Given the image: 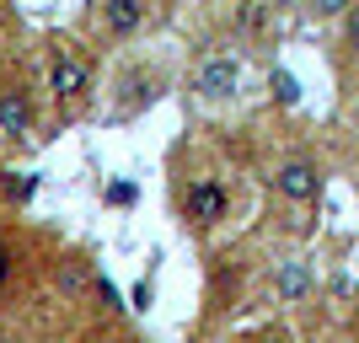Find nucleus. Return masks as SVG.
Instances as JSON below:
<instances>
[{
	"instance_id": "f257e3e1",
	"label": "nucleus",
	"mask_w": 359,
	"mask_h": 343,
	"mask_svg": "<svg viewBox=\"0 0 359 343\" xmlns=\"http://www.w3.org/2000/svg\"><path fill=\"white\" fill-rule=\"evenodd\" d=\"M166 86H172V70L156 60H129L113 70V91H107V113H113V123H129L140 119L145 107H156L166 97Z\"/></svg>"
},
{
	"instance_id": "f03ea898",
	"label": "nucleus",
	"mask_w": 359,
	"mask_h": 343,
	"mask_svg": "<svg viewBox=\"0 0 359 343\" xmlns=\"http://www.w3.org/2000/svg\"><path fill=\"white\" fill-rule=\"evenodd\" d=\"M97 91V60L81 43H54L48 54V97L60 102V113H81Z\"/></svg>"
},
{
	"instance_id": "7ed1b4c3",
	"label": "nucleus",
	"mask_w": 359,
	"mask_h": 343,
	"mask_svg": "<svg viewBox=\"0 0 359 343\" xmlns=\"http://www.w3.org/2000/svg\"><path fill=\"white\" fill-rule=\"evenodd\" d=\"M241 81H247V65H241V54H231V48H210V54L194 65V75H188L194 97H198V102H210V107L241 97Z\"/></svg>"
},
{
	"instance_id": "20e7f679",
	"label": "nucleus",
	"mask_w": 359,
	"mask_h": 343,
	"mask_svg": "<svg viewBox=\"0 0 359 343\" xmlns=\"http://www.w3.org/2000/svg\"><path fill=\"white\" fill-rule=\"evenodd\" d=\"M38 135V91L27 75H0V145H27Z\"/></svg>"
},
{
	"instance_id": "39448f33",
	"label": "nucleus",
	"mask_w": 359,
	"mask_h": 343,
	"mask_svg": "<svg viewBox=\"0 0 359 343\" xmlns=\"http://www.w3.org/2000/svg\"><path fill=\"white\" fill-rule=\"evenodd\" d=\"M225 215H231V194H225L220 177H194L182 188V220L194 231H215Z\"/></svg>"
},
{
	"instance_id": "423d86ee",
	"label": "nucleus",
	"mask_w": 359,
	"mask_h": 343,
	"mask_svg": "<svg viewBox=\"0 0 359 343\" xmlns=\"http://www.w3.org/2000/svg\"><path fill=\"white\" fill-rule=\"evenodd\" d=\"M150 16H156V6H150V0H102V6H91L97 32H102V38H113V43L140 38V32L150 27Z\"/></svg>"
},
{
	"instance_id": "0eeeda50",
	"label": "nucleus",
	"mask_w": 359,
	"mask_h": 343,
	"mask_svg": "<svg viewBox=\"0 0 359 343\" xmlns=\"http://www.w3.org/2000/svg\"><path fill=\"white\" fill-rule=\"evenodd\" d=\"M273 194L285 199V204H300L311 209L322 199V166L311 156H285V161L273 166Z\"/></svg>"
},
{
	"instance_id": "6e6552de",
	"label": "nucleus",
	"mask_w": 359,
	"mask_h": 343,
	"mask_svg": "<svg viewBox=\"0 0 359 343\" xmlns=\"http://www.w3.org/2000/svg\"><path fill=\"white\" fill-rule=\"evenodd\" d=\"M273 290H279V300H285V306H295V300L311 295V269H306V257L279 263V269H273Z\"/></svg>"
},
{
	"instance_id": "1a4fd4ad",
	"label": "nucleus",
	"mask_w": 359,
	"mask_h": 343,
	"mask_svg": "<svg viewBox=\"0 0 359 343\" xmlns=\"http://www.w3.org/2000/svg\"><path fill=\"white\" fill-rule=\"evenodd\" d=\"M91 284H97V263H91V257H65L60 263V290L70 300H86Z\"/></svg>"
},
{
	"instance_id": "9d476101",
	"label": "nucleus",
	"mask_w": 359,
	"mask_h": 343,
	"mask_svg": "<svg viewBox=\"0 0 359 343\" xmlns=\"http://www.w3.org/2000/svg\"><path fill=\"white\" fill-rule=\"evenodd\" d=\"M32 194H38V177H32V172H0V199L11 209H22Z\"/></svg>"
},
{
	"instance_id": "9b49d317",
	"label": "nucleus",
	"mask_w": 359,
	"mask_h": 343,
	"mask_svg": "<svg viewBox=\"0 0 359 343\" xmlns=\"http://www.w3.org/2000/svg\"><path fill=\"white\" fill-rule=\"evenodd\" d=\"M231 27L247 32V38L263 32V27H269V6H236V11H231Z\"/></svg>"
},
{
	"instance_id": "f8f14e48",
	"label": "nucleus",
	"mask_w": 359,
	"mask_h": 343,
	"mask_svg": "<svg viewBox=\"0 0 359 343\" xmlns=\"http://www.w3.org/2000/svg\"><path fill=\"white\" fill-rule=\"evenodd\" d=\"M269 86H273V102H285V107L300 102V81H295L290 70H273V75H269Z\"/></svg>"
},
{
	"instance_id": "ddd939ff",
	"label": "nucleus",
	"mask_w": 359,
	"mask_h": 343,
	"mask_svg": "<svg viewBox=\"0 0 359 343\" xmlns=\"http://www.w3.org/2000/svg\"><path fill=\"white\" fill-rule=\"evenodd\" d=\"M16 269H22V253H16V241H6V236H0V295L11 290Z\"/></svg>"
},
{
	"instance_id": "4468645a",
	"label": "nucleus",
	"mask_w": 359,
	"mask_h": 343,
	"mask_svg": "<svg viewBox=\"0 0 359 343\" xmlns=\"http://www.w3.org/2000/svg\"><path fill=\"white\" fill-rule=\"evenodd\" d=\"M344 48H348V54H359V6H348V11H344Z\"/></svg>"
},
{
	"instance_id": "2eb2a0df",
	"label": "nucleus",
	"mask_w": 359,
	"mask_h": 343,
	"mask_svg": "<svg viewBox=\"0 0 359 343\" xmlns=\"http://www.w3.org/2000/svg\"><path fill=\"white\" fill-rule=\"evenodd\" d=\"M107 204H135V188H129V182H118V188H107Z\"/></svg>"
}]
</instances>
